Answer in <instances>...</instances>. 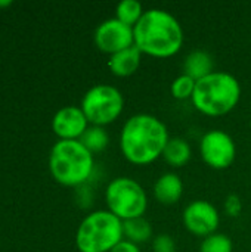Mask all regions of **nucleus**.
Returning a JSON list of instances; mask_svg holds the SVG:
<instances>
[{"instance_id":"nucleus-8","label":"nucleus","mask_w":251,"mask_h":252,"mask_svg":"<svg viewBox=\"0 0 251 252\" xmlns=\"http://www.w3.org/2000/svg\"><path fill=\"white\" fill-rule=\"evenodd\" d=\"M200 155L210 168L226 170L237 158L235 140L225 130H209L200 139Z\"/></svg>"},{"instance_id":"nucleus-18","label":"nucleus","mask_w":251,"mask_h":252,"mask_svg":"<svg viewBox=\"0 0 251 252\" xmlns=\"http://www.w3.org/2000/svg\"><path fill=\"white\" fill-rule=\"evenodd\" d=\"M145 9L138 0H123L115 6V18L129 27H135L143 16Z\"/></svg>"},{"instance_id":"nucleus-22","label":"nucleus","mask_w":251,"mask_h":252,"mask_svg":"<svg viewBox=\"0 0 251 252\" xmlns=\"http://www.w3.org/2000/svg\"><path fill=\"white\" fill-rule=\"evenodd\" d=\"M225 211L231 217H238L243 211V201L238 195H229L225 199Z\"/></svg>"},{"instance_id":"nucleus-1","label":"nucleus","mask_w":251,"mask_h":252,"mask_svg":"<svg viewBox=\"0 0 251 252\" xmlns=\"http://www.w3.org/2000/svg\"><path fill=\"white\" fill-rule=\"evenodd\" d=\"M170 139L167 126L152 114H135L129 117L118 136V146L126 161L145 167L163 157Z\"/></svg>"},{"instance_id":"nucleus-2","label":"nucleus","mask_w":251,"mask_h":252,"mask_svg":"<svg viewBox=\"0 0 251 252\" xmlns=\"http://www.w3.org/2000/svg\"><path fill=\"white\" fill-rule=\"evenodd\" d=\"M135 46L142 55L167 59L179 53L185 34L179 19L166 9H146L141 21L133 27Z\"/></svg>"},{"instance_id":"nucleus-11","label":"nucleus","mask_w":251,"mask_h":252,"mask_svg":"<svg viewBox=\"0 0 251 252\" xmlns=\"http://www.w3.org/2000/svg\"><path fill=\"white\" fill-rule=\"evenodd\" d=\"M89 126L80 106H65L52 120V130L61 140H80Z\"/></svg>"},{"instance_id":"nucleus-15","label":"nucleus","mask_w":251,"mask_h":252,"mask_svg":"<svg viewBox=\"0 0 251 252\" xmlns=\"http://www.w3.org/2000/svg\"><path fill=\"white\" fill-rule=\"evenodd\" d=\"M161 158L172 168H182L192 158L191 143L183 137H170Z\"/></svg>"},{"instance_id":"nucleus-21","label":"nucleus","mask_w":251,"mask_h":252,"mask_svg":"<svg viewBox=\"0 0 251 252\" xmlns=\"http://www.w3.org/2000/svg\"><path fill=\"white\" fill-rule=\"evenodd\" d=\"M152 252H176V242L169 233H160L152 238Z\"/></svg>"},{"instance_id":"nucleus-14","label":"nucleus","mask_w":251,"mask_h":252,"mask_svg":"<svg viewBox=\"0 0 251 252\" xmlns=\"http://www.w3.org/2000/svg\"><path fill=\"white\" fill-rule=\"evenodd\" d=\"M213 71H215V59L207 50L195 49L191 53H188L183 61V74L189 75L195 81L204 78Z\"/></svg>"},{"instance_id":"nucleus-4","label":"nucleus","mask_w":251,"mask_h":252,"mask_svg":"<svg viewBox=\"0 0 251 252\" xmlns=\"http://www.w3.org/2000/svg\"><path fill=\"white\" fill-rule=\"evenodd\" d=\"M49 170L58 183L78 188L92 177L95 155L80 140H59L50 151Z\"/></svg>"},{"instance_id":"nucleus-9","label":"nucleus","mask_w":251,"mask_h":252,"mask_svg":"<svg viewBox=\"0 0 251 252\" xmlns=\"http://www.w3.org/2000/svg\"><path fill=\"white\" fill-rule=\"evenodd\" d=\"M182 221L191 235L204 239L217 232L220 226V214L210 201L195 199L183 208Z\"/></svg>"},{"instance_id":"nucleus-12","label":"nucleus","mask_w":251,"mask_h":252,"mask_svg":"<svg viewBox=\"0 0 251 252\" xmlns=\"http://www.w3.org/2000/svg\"><path fill=\"white\" fill-rule=\"evenodd\" d=\"M185 186L179 174L173 171L163 173L152 186V195L161 205H175L180 201Z\"/></svg>"},{"instance_id":"nucleus-24","label":"nucleus","mask_w":251,"mask_h":252,"mask_svg":"<svg viewBox=\"0 0 251 252\" xmlns=\"http://www.w3.org/2000/svg\"><path fill=\"white\" fill-rule=\"evenodd\" d=\"M12 4V1H9V0H6V1H0V7H4V6H10Z\"/></svg>"},{"instance_id":"nucleus-20","label":"nucleus","mask_w":251,"mask_h":252,"mask_svg":"<svg viewBox=\"0 0 251 252\" xmlns=\"http://www.w3.org/2000/svg\"><path fill=\"white\" fill-rule=\"evenodd\" d=\"M195 84H197V81L194 78H191L189 75H186V74L182 72L180 75H178L172 81V84H170V93L178 100L191 99L192 94H194V90H195Z\"/></svg>"},{"instance_id":"nucleus-6","label":"nucleus","mask_w":251,"mask_h":252,"mask_svg":"<svg viewBox=\"0 0 251 252\" xmlns=\"http://www.w3.org/2000/svg\"><path fill=\"white\" fill-rule=\"evenodd\" d=\"M148 202L146 190L138 180L132 177H115L105 188L107 208L121 221L145 217Z\"/></svg>"},{"instance_id":"nucleus-5","label":"nucleus","mask_w":251,"mask_h":252,"mask_svg":"<svg viewBox=\"0 0 251 252\" xmlns=\"http://www.w3.org/2000/svg\"><path fill=\"white\" fill-rule=\"evenodd\" d=\"M123 239V221L108 210L87 214L75 233V245L80 252H111Z\"/></svg>"},{"instance_id":"nucleus-25","label":"nucleus","mask_w":251,"mask_h":252,"mask_svg":"<svg viewBox=\"0 0 251 252\" xmlns=\"http://www.w3.org/2000/svg\"><path fill=\"white\" fill-rule=\"evenodd\" d=\"M250 126H251V118H250Z\"/></svg>"},{"instance_id":"nucleus-10","label":"nucleus","mask_w":251,"mask_h":252,"mask_svg":"<svg viewBox=\"0 0 251 252\" xmlns=\"http://www.w3.org/2000/svg\"><path fill=\"white\" fill-rule=\"evenodd\" d=\"M93 40L96 47L109 56L135 46L133 28L123 24L115 16L102 21L96 27Z\"/></svg>"},{"instance_id":"nucleus-7","label":"nucleus","mask_w":251,"mask_h":252,"mask_svg":"<svg viewBox=\"0 0 251 252\" xmlns=\"http://www.w3.org/2000/svg\"><path fill=\"white\" fill-rule=\"evenodd\" d=\"M124 103V96L118 87L101 83L84 93L80 108L90 126L105 127L121 117Z\"/></svg>"},{"instance_id":"nucleus-16","label":"nucleus","mask_w":251,"mask_h":252,"mask_svg":"<svg viewBox=\"0 0 251 252\" xmlns=\"http://www.w3.org/2000/svg\"><path fill=\"white\" fill-rule=\"evenodd\" d=\"M123 235L124 239L139 245L151 241L154 238V230L152 224L145 217H138L123 221Z\"/></svg>"},{"instance_id":"nucleus-19","label":"nucleus","mask_w":251,"mask_h":252,"mask_svg":"<svg viewBox=\"0 0 251 252\" xmlns=\"http://www.w3.org/2000/svg\"><path fill=\"white\" fill-rule=\"evenodd\" d=\"M234 244L225 233H213L204 238L200 244V252H232Z\"/></svg>"},{"instance_id":"nucleus-17","label":"nucleus","mask_w":251,"mask_h":252,"mask_svg":"<svg viewBox=\"0 0 251 252\" xmlns=\"http://www.w3.org/2000/svg\"><path fill=\"white\" fill-rule=\"evenodd\" d=\"M80 142L95 155V154H101L107 149V146L109 145V134L105 130V127L89 126V128L81 136Z\"/></svg>"},{"instance_id":"nucleus-3","label":"nucleus","mask_w":251,"mask_h":252,"mask_svg":"<svg viewBox=\"0 0 251 252\" xmlns=\"http://www.w3.org/2000/svg\"><path fill=\"white\" fill-rule=\"evenodd\" d=\"M241 100L238 78L226 71H213L195 84L191 102L206 117H223L234 111Z\"/></svg>"},{"instance_id":"nucleus-23","label":"nucleus","mask_w":251,"mask_h":252,"mask_svg":"<svg viewBox=\"0 0 251 252\" xmlns=\"http://www.w3.org/2000/svg\"><path fill=\"white\" fill-rule=\"evenodd\" d=\"M111 252H142L141 251V248H139V245L138 244H133V242H130V241H127V239H123L121 242H118Z\"/></svg>"},{"instance_id":"nucleus-13","label":"nucleus","mask_w":251,"mask_h":252,"mask_svg":"<svg viewBox=\"0 0 251 252\" xmlns=\"http://www.w3.org/2000/svg\"><path fill=\"white\" fill-rule=\"evenodd\" d=\"M142 62V53L136 46L124 49L118 53H114L108 58V68L115 77H130L133 75Z\"/></svg>"}]
</instances>
